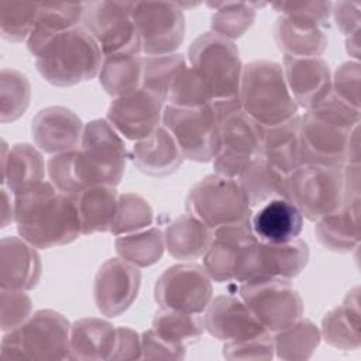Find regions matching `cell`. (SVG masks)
<instances>
[{
	"mask_svg": "<svg viewBox=\"0 0 361 361\" xmlns=\"http://www.w3.org/2000/svg\"><path fill=\"white\" fill-rule=\"evenodd\" d=\"M14 223L23 240L42 250L69 244L82 234L75 199L45 180L14 195Z\"/></svg>",
	"mask_w": 361,
	"mask_h": 361,
	"instance_id": "1",
	"label": "cell"
},
{
	"mask_svg": "<svg viewBox=\"0 0 361 361\" xmlns=\"http://www.w3.org/2000/svg\"><path fill=\"white\" fill-rule=\"evenodd\" d=\"M360 109L330 92L300 117V165L319 164L343 168L351 134L360 126Z\"/></svg>",
	"mask_w": 361,
	"mask_h": 361,
	"instance_id": "2",
	"label": "cell"
},
{
	"mask_svg": "<svg viewBox=\"0 0 361 361\" xmlns=\"http://www.w3.org/2000/svg\"><path fill=\"white\" fill-rule=\"evenodd\" d=\"M238 100L243 111L264 128L290 120L299 110L282 65L265 59L243 65Z\"/></svg>",
	"mask_w": 361,
	"mask_h": 361,
	"instance_id": "3",
	"label": "cell"
},
{
	"mask_svg": "<svg viewBox=\"0 0 361 361\" xmlns=\"http://www.w3.org/2000/svg\"><path fill=\"white\" fill-rule=\"evenodd\" d=\"M103 58L97 42L79 25L56 35L35 58V66L48 83L66 87L96 78Z\"/></svg>",
	"mask_w": 361,
	"mask_h": 361,
	"instance_id": "4",
	"label": "cell"
},
{
	"mask_svg": "<svg viewBox=\"0 0 361 361\" xmlns=\"http://www.w3.org/2000/svg\"><path fill=\"white\" fill-rule=\"evenodd\" d=\"M71 353V324L56 310L34 312L20 327L6 331L0 354L10 360H66Z\"/></svg>",
	"mask_w": 361,
	"mask_h": 361,
	"instance_id": "5",
	"label": "cell"
},
{
	"mask_svg": "<svg viewBox=\"0 0 361 361\" xmlns=\"http://www.w3.org/2000/svg\"><path fill=\"white\" fill-rule=\"evenodd\" d=\"M212 104L220 116L219 145L213 168L216 173L238 178L261 155L264 127L243 111L238 97L216 100Z\"/></svg>",
	"mask_w": 361,
	"mask_h": 361,
	"instance_id": "6",
	"label": "cell"
},
{
	"mask_svg": "<svg viewBox=\"0 0 361 361\" xmlns=\"http://www.w3.org/2000/svg\"><path fill=\"white\" fill-rule=\"evenodd\" d=\"M188 61L206 85L212 102L238 97L243 63L233 41L212 31L203 32L190 44Z\"/></svg>",
	"mask_w": 361,
	"mask_h": 361,
	"instance_id": "7",
	"label": "cell"
},
{
	"mask_svg": "<svg viewBox=\"0 0 361 361\" xmlns=\"http://www.w3.org/2000/svg\"><path fill=\"white\" fill-rule=\"evenodd\" d=\"M185 207L213 230L248 221L252 214L240 180L216 172L206 175L190 188Z\"/></svg>",
	"mask_w": 361,
	"mask_h": 361,
	"instance_id": "8",
	"label": "cell"
},
{
	"mask_svg": "<svg viewBox=\"0 0 361 361\" xmlns=\"http://www.w3.org/2000/svg\"><path fill=\"white\" fill-rule=\"evenodd\" d=\"M80 165L87 186H117L126 171L127 148L123 137L104 118L85 124L79 148Z\"/></svg>",
	"mask_w": 361,
	"mask_h": 361,
	"instance_id": "9",
	"label": "cell"
},
{
	"mask_svg": "<svg viewBox=\"0 0 361 361\" xmlns=\"http://www.w3.org/2000/svg\"><path fill=\"white\" fill-rule=\"evenodd\" d=\"M161 121L176 141L183 158L196 162L213 161L219 145L220 116L212 102L199 107L166 104Z\"/></svg>",
	"mask_w": 361,
	"mask_h": 361,
	"instance_id": "10",
	"label": "cell"
},
{
	"mask_svg": "<svg viewBox=\"0 0 361 361\" xmlns=\"http://www.w3.org/2000/svg\"><path fill=\"white\" fill-rule=\"evenodd\" d=\"M289 199L310 221L330 214L344 199L343 168L299 165L289 173Z\"/></svg>",
	"mask_w": 361,
	"mask_h": 361,
	"instance_id": "11",
	"label": "cell"
},
{
	"mask_svg": "<svg viewBox=\"0 0 361 361\" xmlns=\"http://www.w3.org/2000/svg\"><path fill=\"white\" fill-rule=\"evenodd\" d=\"M240 298L269 331H279L303 314V300L288 279L264 278L241 282Z\"/></svg>",
	"mask_w": 361,
	"mask_h": 361,
	"instance_id": "12",
	"label": "cell"
},
{
	"mask_svg": "<svg viewBox=\"0 0 361 361\" xmlns=\"http://www.w3.org/2000/svg\"><path fill=\"white\" fill-rule=\"evenodd\" d=\"M309 247L300 238L288 243L255 240L244 250L234 281L240 283L264 278L289 281L302 274L309 262Z\"/></svg>",
	"mask_w": 361,
	"mask_h": 361,
	"instance_id": "13",
	"label": "cell"
},
{
	"mask_svg": "<svg viewBox=\"0 0 361 361\" xmlns=\"http://www.w3.org/2000/svg\"><path fill=\"white\" fill-rule=\"evenodd\" d=\"M133 21L141 54H173L185 38L183 10L173 1H134Z\"/></svg>",
	"mask_w": 361,
	"mask_h": 361,
	"instance_id": "14",
	"label": "cell"
},
{
	"mask_svg": "<svg viewBox=\"0 0 361 361\" xmlns=\"http://www.w3.org/2000/svg\"><path fill=\"white\" fill-rule=\"evenodd\" d=\"M134 1H87L82 27L100 47L103 55L140 49L133 21Z\"/></svg>",
	"mask_w": 361,
	"mask_h": 361,
	"instance_id": "15",
	"label": "cell"
},
{
	"mask_svg": "<svg viewBox=\"0 0 361 361\" xmlns=\"http://www.w3.org/2000/svg\"><path fill=\"white\" fill-rule=\"evenodd\" d=\"M212 279L197 264H176L157 279L154 296L164 309L202 313L212 300Z\"/></svg>",
	"mask_w": 361,
	"mask_h": 361,
	"instance_id": "16",
	"label": "cell"
},
{
	"mask_svg": "<svg viewBox=\"0 0 361 361\" xmlns=\"http://www.w3.org/2000/svg\"><path fill=\"white\" fill-rule=\"evenodd\" d=\"M141 285L138 267L110 258L97 269L93 281V298L99 312L107 317L123 314L135 300Z\"/></svg>",
	"mask_w": 361,
	"mask_h": 361,
	"instance_id": "17",
	"label": "cell"
},
{
	"mask_svg": "<svg viewBox=\"0 0 361 361\" xmlns=\"http://www.w3.org/2000/svg\"><path fill=\"white\" fill-rule=\"evenodd\" d=\"M164 103L144 89L114 97L107 109V121L124 138H147L162 120Z\"/></svg>",
	"mask_w": 361,
	"mask_h": 361,
	"instance_id": "18",
	"label": "cell"
},
{
	"mask_svg": "<svg viewBox=\"0 0 361 361\" xmlns=\"http://www.w3.org/2000/svg\"><path fill=\"white\" fill-rule=\"evenodd\" d=\"M204 330L220 341H244L269 333L243 299L220 295L210 300L203 316Z\"/></svg>",
	"mask_w": 361,
	"mask_h": 361,
	"instance_id": "19",
	"label": "cell"
},
{
	"mask_svg": "<svg viewBox=\"0 0 361 361\" xmlns=\"http://www.w3.org/2000/svg\"><path fill=\"white\" fill-rule=\"evenodd\" d=\"M83 128L82 120L71 109L48 106L34 116L31 137L39 151L55 155L76 149L80 145Z\"/></svg>",
	"mask_w": 361,
	"mask_h": 361,
	"instance_id": "20",
	"label": "cell"
},
{
	"mask_svg": "<svg viewBox=\"0 0 361 361\" xmlns=\"http://www.w3.org/2000/svg\"><path fill=\"white\" fill-rule=\"evenodd\" d=\"M257 238L250 220L214 228L213 238L203 254V268L214 282L234 281L244 250Z\"/></svg>",
	"mask_w": 361,
	"mask_h": 361,
	"instance_id": "21",
	"label": "cell"
},
{
	"mask_svg": "<svg viewBox=\"0 0 361 361\" xmlns=\"http://www.w3.org/2000/svg\"><path fill=\"white\" fill-rule=\"evenodd\" d=\"M282 69L292 97L306 110L319 104L331 92V72L320 56H283Z\"/></svg>",
	"mask_w": 361,
	"mask_h": 361,
	"instance_id": "22",
	"label": "cell"
},
{
	"mask_svg": "<svg viewBox=\"0 0 361 361\" xmlns=\"http://www.w3.org/2000/svg\"><path fill=\"white\" fill-rule=\"evenodd\" d=\"M42 272L41 257L35 247L18 237H3L0 241L1 289H34Z\"/></svg>",
	"mask_w": 361,
	"mask_h": 361,
	"instance_id": "23",
	"label": "cell"
},
{
	"mask_svg": "<svg viewBox=\"0 0 361 361\" xmlns=\"http://www.w3.org/2000/svg\"><path fill=\"white\" fill-rule=\"evenodd\" d=\"M272 35L283 56L314 58L320 56L329 45L323 27L298 16L278 17L272 27Z\"/></svg>",
	"mask_w": 361,
	"mask_h": 361,
	"instance_id": "24",
	"label": "cell"
},
{
	"mask_svg": "<svg viewBox=\"0 0 361 361\" xmlns=\"http://www.w3.org/2000/svg\"><path fill=\"white\" fill-rule=\"evenodd\" d=\"M250 224L258 241L288 243L299 237L303 216L289 199H274L251 214Z\"/></svg>",
	"mask_w": 361,
	"mask_h": 361,
	"instance_id": "25",
	"label": "cell"
},
{
	"mask_svg": "<svg viewBox=\"0 0 361 361\" xmlns=\"http://www.w3.org/2000/svg\"><path fill=\"white\" fill-rule=\"evenodd\" d=\"M360 196H344L343 203L316 221L317 241L334 252H350L360 244Z\"/></svg>",
	"mask_w": 361,
	"mask_h": 361,
	"instance_id": "26",
	"label": "cell"
},
{
	"mask_svg": "<svg viewBox=\"0 0 361 361\" xmlns=\"http://www.w3.org/2000/svg\"><path fill=\"white\" fill-rule=\"evenodd\" d=\"M183 155L164 127H157L147 138L140 140L133 147V162L145 175L162 178L173 173L183 162Z\"/></svg>",
	"mask_w": 361,
	"mask_h": 361,
	"instance_id": "27",
	"label": "cell"
},
{
	"mask_svg": "<svg viewBox=\"0 0 361 361\" xmlns=\"http://www.w3.org/2000/svg\"><path fill=\"white\" fill-rule=\"evenodd\" d=\"M45 164L42 154L27 142L7 147L1 140V182L13 195L42 182Z\"/></svg>",
	"mask_w": 361,
	"mask_h": 361,
	"instance_id": "28",
	"label": "cell"
},
{
	"mask_svg": "<svg viewBox=\"0 0 361 361\" xmlns=\"http://www.w3.org/2000/svg\"><path fill=\"white\" fill-rule=\"evenodd\" d=\"M360 317V286H354L347 292L341 305L324 314L320 330L322 338L338 350H358L361 345Z\"/></svg>",
	"mask_w": 361,
	"mask_h": 361,
	"instance_id": "29",
	"label": "cell"
},
{
	"mask_svg": "<svg viewBox=\"0 0 361 361\" xmlns=\"http://www.w3.org/2000/svg\"><path fill=\"white\" fill-rule=\"evenodd\" d=\"M86 3H39L34 28L27 38L28 51L37 58L59 34L79 27Z\"/></svg>",
	"mask_w": 361,
	"mask_h": 361,
	"instance_id": "30",
	"label": "cell"
},
{
	"mask_svg": "<svg viewBox=\"0 0 361 361\" xmlns=\"http://www.w3.org/2000/svg\"><path fill=\"white\" fill-rule=\"evenodd\" d=\"M116 344V327L107 320L83 317L71 324L69 360H110Z\"/></svg>",
	"mask_w": 361,
	"mask_h": 361,
	"instance_id": "31",
	"label": "cell"
},
{
	"mask_svg": "<svg viewBox=\"0 0 361 361\" xmlns=\"http://www.w3.org/2000/svg\"><path fill=\"white\" fill-rule=\"evenodd\" d=\"M213 233V228L186 212L166 226L164 231L165 248L175 259H196L206 252Z\"/></svg>",
	"mask_w": 361,
	"mask_h": 361,
	"instance_id": "32",
	"label": "cell"
},
{
	"mask_svg": "<svg viewBox=\"0 0 361 361\" xmlns=\"http://www.w3.org/2000/svg\"><path fill=\"white\" fill-rule=\"evenodd\" d=\"M238 178L251 207H259L274 199H289V175L261 155Z\"/></svg>",
	"mask_w": 361,
	"mask_h": 361,
	"instance_id": "33",
	"label": "cell"
},
{
	"mask_svg": "<svg viewBox=\"0 0 361 361\" xmlns=\"http://www.w3.org/2000/svg\"><path fill=\"white\" fill-rule=\"evenodd\" d=\"M75 202L78 206L83 235L107 233L111 230L118 204V193L116 186H87L80 192Z\"/></svg>",
	"mask_w": 361,
	"mask_h": 361,
	"instance_id": "34",
	"label": "cell"
},
{
	"mask_svg": "<svg viewBox=\"0 0 361 361\" xmlns=\"http://www.w3.org/2000/svg\"><path fill=\"white\" fill-rule=\"evenodd\" d=\"M261 157L285 173L300 165V116L264 128Z\"/></svg>",
	"mask_w": 361,
	"mask_h": 361,
	"instance_id": "35",
	"label": "cell"
},
{
	"mask_svg": "<svg viewBox=\"0 0 361 361\" xmlns=\"http://www.w3.org/2000/svg\"><path fill=\"white\" fill-rule=\"evenodd\" d=\"M142 62L140 49H127L106 55L99 72L102 87L113 97L131 93L141 87Z\"/></svg>",
	"mask_w": 361,
	"mask_h": 361,
	"instance_id": "36",
	"label": "cell"
},
{
	"mask_svg": "<svg viewBox=\"0 0 361 361\" xmlns=\"http://www.w3.org/2000/svg\"><path fill=\"white\" fill-rule=\"evenodd\" d=\"M275 354L279 360H309L320 344V330L309 320L300 317L293 324L272 333Z\"/></svg>",
	"mask_w": 361,
	"mask_h": 361,
	"instance_id": "37",
	"label": "cell"
},
{
	"mask_svg": "<svg viewBox=\"0 0 361 361\" xmlns=\"http://www.w3.org/2000/svg\"><path fill=\"white\" fill-rule=\"evenodd\" d=\"M118 257L138 268L157 264L165 248L164 233L159 227H147L144 230L118 235L114 241Z\"/></svg>",
	"mask_w": 361,
	"mask_h": 361,
	"instance_id": "38",
	"label": "cell"
},
{
	"mask_svg": "<svg viewBox=\"0 0 361 361\" xmlns=\"http://www.w3.org/2000/svg\"><path fill=\"white\" fill-rule=\"evenodd\" d=\"M206 6L213 11L210 18L212 32L231 41L250 30L255 21L257 8L264 7L265 3L217 1L206 3Z\"/></svg>",
	"mask_w": 361,
	"mask_h": 361,
	"instance_id": "39",
	"label": "cell"
},
{
	"mask_svg": "<svg viewBox=\"0 0 361 361\" xmlns=\"http://www.w3.org/2000/svg\"><path fill=\"white\" fill-rule=\"evenodd\" d=\"M151 329L169 344L185 347L186 343L196 341L202 337L204 323L199 313L161 307L152 319Z\"/></svg>",
	"mask_w": 361,
	"mask_h": 361,
	"instance_id": "40",
	"label": "cell"
},
{
	"mask_svg": "<svg viewBox=\"0 0 361 361\" xmlns=\"http://www.w3.org/2000/svg\"><path fill=\"white\" fill-rule=\"evenodd\" d=\"M185 65V56L176 52L168 55L144 56L141 89L165 103L168 100V93L173 79Z\"/></svg>",
	"mask_w": 361,
	"mask_h": 361,
	"instance_id": "41",
	"label": "cell"
},
{
	"mask_svg": "<svg viewBox=\"0 0 361 361\" xmlns=\"http://www.w3.org/2000/svg\"><path fill=\"white\" fill-rule=\"evenodd\" d=\"M31 85L28 78L13 68H3L0 73V121L18 120L28 109Z\"/></svg>",
	"mask_w": 361,
	"mask_h": 361,
	"instance_id": "42",
	"label": "cell"
},
{
	"mask_svg": "<svg viewBox=\"0 0 361 361\" xmlns=\"http://www.w3.org/2000/svg\"><path fill=\"white\" fill-rule=\"evenodd\" d=\"M51 183L62 193L76 199L87 188L79 157V148L55 154L47 162Z\"/></svg>",
	"mask_w": 361,
	"mask_h": 361,
	"instance_id": "43",
	"label": "cell"
},
{
	"mask_svg": "<svg viewBox=\"0 0 361 361\" xmlns=\"http://www.w3.org/2000/svg\"><path fill=\"white\" fill-rule=\"evenodd\" d=\"M154 212L147 199L137 193L118 195L117 213L110 233L116 237L144 230L152 224Z\"/></svg>",
	"mask_w": 361,
	"mask_h": 361,
	"instance_id": "44",
	"label": "cell"
},
{
	"mask_svg": "<svg viewBox=\"0 0 361 361\" xmlns=\"http://www.w3.org/2000/svg\"><path fill=\"white\" fill-rule=\"evenodd\" d=\"M39 3L0 1V32L6 41L21 42L34 28Z\"/></svg>",
	"mask_w": 361,
	"mask_h": 361,
	"instance_id": "45",
	"label": "cell"
},
{
	"mask_svg": "<svg viewBox=\"0 0 361 361\" xmlns=\"http://www.w3.org/2000/svg\"><path fill=\"white\" fill-rule=\"evenodd\" d=\"M166 102L176 107H199L210 103L212 97L200 76L186 63L173 79Z\"/></svg>",
	"mask_w": 361,
	"mask_h": 361,
	"instance_id": "46",
	"label": "cell"
},
{
	"mask_svg": "<svg viewBox=\"0 0 361 361\" xmlns=\"http://www.w3.org/2000/svg\"><path fill=\"white\" fill-rule=\"evenodd\" d=\"M32 302L25 290L1 289L0 292V327L10 331L20 327L31 316Z\"/></svg>",
	"mask_w": 361,
	"mask_h": 361,
	"instance_id": "47",
	"label": "cell"
},
{
	"mask_svg": "<svg viewBox=\"0 0 361 361\" xmlns=\"http://www.w3.org/2000/svg\"><path fill=\"white\" fill-rule=\"evenodd\" d=\"M361 66L358 61L343 62L331 78V93L350 106L360 109Z\"/></svg>",
	"mask_w": 361,
	"mask_h": 361,
	"instance_id": "48",
	"label": "cell"
},
{
	"mask_svg": "<svg viewBox=\"0 0 361 361\" xmlns=\"http://www.w3.org/2000/svg\"><path fill=\"white\" fill-rule=\"evenodd\" d=\"M275 354L272 333L244 341H227L223 345L226 360H272Z\"/></svg>",
	"mask_w": 361,
	"mask_h": 361,
	"instance_id": "49",
	"label": "cell"
},
{
	"mask_svg": "<svg viewBox=\"0 0 361 361\" xmlns=\"http://www.w3.org/2000/svg\"><path fill=\"white\" fill-rule=\"evenodd\" d=\"M274 10L281 13V16H298L317 23L324 30L330 25V16L333 10V3L330 1H279L271 4Z\"/></svg>",
	"mask_w": 361,
	"mask_h": 361,
	"instance_id": "50",
	"label": "cell"
},
{
	"mask_svg": "<svg viewBox=\"0 0 361 361\" xmlns=\"http://www.w3.org/2000/svg\"><path fill=\"white\" fill-rule=\"evenodd\" d=\"M142 345V358L157 360V358H172L182 360L186 355L185 347H176L162 340L158 334L154 333L152 329L147 330L141 336Z\"/></svg>",
	"mask_w": 361,
	"mask_h": 361,
	"instance_id": "51",
	"label": "cell"
},
{
	"mask_svg": "<svg viewBox=\"0 0 361 361\" xmlns=\"http://www.w3.org/2000/svg\"><path fill=\"white\" fill-rule=\"evenodd\" d=\"M142 358L140 334L130 327H116V344L110 360H138Z\"/></svg>",
	"mask_w": 361,
	"mask_h": 361,
	"instance_id": "52",
	"label": "cell"
},
{
	"mask_svg": "<svg viewBox=\"0 0 361 361\" xmlns=\"http://www.w3.org/2000/svg\"><path fill=\"white\" fill-rule=\"evenodd\" d=\"M360 11H361L360 3L338 1L333 4L331 14L341 34H344L345 37H351L360 32V20H361Z\"/></svg>",
	"mask_w": 361,
	"mask_h": 361,
	"instance_id": "53",
	"label": "cell"
},
{
	"mask_svg": "<svg viewBox=\"0 0 361 361\" xmlns=\"http://www.w3.org/2000/svg\"><path fill=\"white\" fill-rule=\"evenodd\" d=\"M14 195L6 188H1V228L14 221Z\"/></svg>",
	"mask_w": 361,
	"mask_h": 361,
	"instance_id": "54",
	"label": "cell"
},
{
	"mask_svg": "<svg viewBox=\"0 0 361 361\" xmlns=\"http://www.w3.org/2000/svg\"><path fill=\"white\" fill-rule=\"evenodd\" d=\"M345 48H347V52L351 56H354L355 61H358V58H360V32H357L351 37H347Z\"/></svg>",
	"mask_w": 361,
	"mask_h": 361,
	"instance_id": "55",
	"label": "cell"
}]
</instances>
